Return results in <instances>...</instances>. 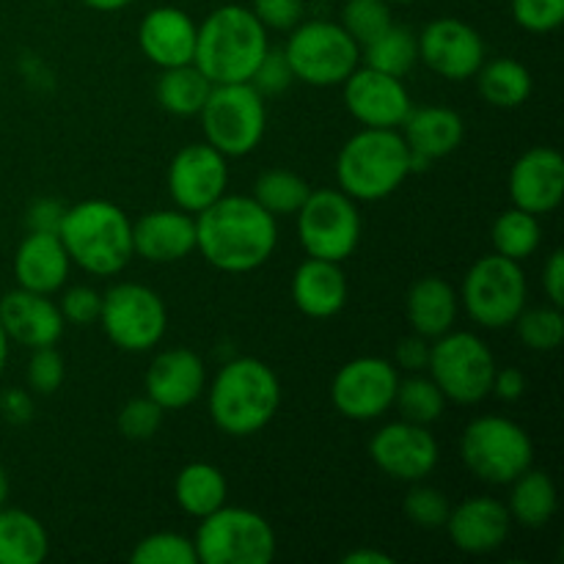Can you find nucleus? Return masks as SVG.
Instances as JSON below:
<instances>
[{"label":"nucleus","mask_w":564,"mask_h":564,"mask_svg":"<svg viewBox=\"0 0 564 564\" xmlns=\"http://www.w3.org/2000/svg\"><path fill=\"white\" fill-rule=\"evenodd\" d=\"M419 61L438 77L452 83L471 80L488 58L482 36L468 22L455 17H438L416 33Z\"/></svg>","instance_id":"dca6fc26"},{"label":"nucleus","mask_w":564,"mask_h":564,"mask_svg":"<svg viewBox=\"0 0 564 564\" xmlns=\"http://www.w3.org/2000/svg\"><path fill=\"white\" fill-rule=\"evenodd\" d=\"M474 77L482 99L494 108H521L532 97V72L516 58H485Z\"/></svg>","instance_id":"473e14b6"},{"label":"nucleus","mask_w":564,"mask_h":564,"mask_svg":"<svg viewBox=\"0 0 564 564\" xmlns=\"http://www.w3.org/2000/svg\"><path fill=\"white\" fill-rule=\"evenodd\" d=\"M198 119H202L204 141L218 149L224 158H246L257 152L268 132L264 97L251 83L213 86Z\"/></svg>","instance_id":"6e6552de"},{"label":"nucleus","mask_w":564,"mask_h":564,"mask_svg":"<svg viewBox=\"0 0 564 564\" xmlns=\"http://www.w3.org/2000/svg\"><path fill=\"white\" fill-rule=\"evenodd\" d=\"M411 176V149L400 130L361 127L336 154V185L356 202H383Z\"/></svg>","instance_id":"39448f33"},{"label":"nucleus","mask_w":564,"mask_h":564,"mask_svg":"<svg viewBox=\"0 0 564 564\" xmlns=\"http://www.w3.org/2000/svg\"><path fill=\"white\" fill-rule=\"evenodd\" d=\"M490 394H496L505 402H516L527 394V375L518 367H505L496 369L494 386H490Z\"/></svg>","instance_id":"603ef678"},{"label":"nucleus","mask_w":564,"mask_h":564,"mask_svg":"<svg viewBox=\"0 0 564 564\" xmlns=\"http://www.w3.org/2000/svg\"><path fill=\"white\" fill-rule=\"evenodd\" d=\"M400 132L411 154L433 165L435 160H444L457 152L466 138V121L457 110L444 108V105H427V108H411Z\"/></svg>","instance_id":"bb28decb"},{"label":"nucleus","mask_w":564,"mask_h":564,"mask_svg":"<svg viewBox=\"0 0 564 564\" xmlns=\"http://www.w3.org/2000/svg\"><path fill=\"white\" fill-rule=\"evenodd\" d=\"M490 240H494L496 253L507 259H523L534 257L543 242V226H540V215L527 213V209L510 207L494 220V229H490Z\"/></svg>","instance_id":"f704fd0d"},{"label":"nucleus","mask_w":564,"mask_h":564,"mask_svg":"<svg viewBox=\"0 0 564 564\" xmlns=\"http://www.w3.org/2000/svg\"><path fill=\"white\" fill-rule=\"evenodd\" d=\"M143 386L147 397H152L165 413L182 411L207 391V367L198 352L187 347H169L152 358Z\"/></svg>","instance_id":"aec40b11"},{"label":"nucleus","mask_w":564,"mask_h":564,"mask_svg":"<svg viewBox=\"0 0 564 564\" xmlns=\"http://www.w3.org/2000/svg\"><path fill=\"white\" fill-rule=\"evenodd\" d=\"M33 413V394L28 389H6L0 394V416L14 427L31 422Z\"/></svg>","instance_id":"3c124183"},{"label":"nucleus","mask_w":564,"mask_h":564,"mask_svg":"<svg viewBox=\"0 0 564 564\" xmlns=\"http://www.w3.org/2000/svg\"><path fill=\"white\" fill-rule=\"evenodd\" d=\"M198 25L187 11L176 6H158L147 11L138 25V47L160 69L193 64Z\"/></svg>","instance_id":"b1692460"},{"label":"nucleus","mask_w":564,"mask_h":564,"mask_svg":"<svg viewBox=\"0 0 564 564\" xmlns=\"http://www.w3.org/2000/svg\"><path fill=\"white\" fill-rule=\"evenodd\" d=\"M61 317L66 325H94L99 323V312H102V292H97L88 284H75L61 295L58 301Z\"/></svg>","instance_id":"49530a36"},{"label":"nucleus","mask_w":564,"mask_h":564,"mask_svg":"<svg viewBox=\"0 0 564 564\" xmlns=\"http://www.w3.org/2000/svg\"><path fill=\"white\" fill-rule=\"evenodd\" d=\"M50 554L47 529L36 516L0 507V564H42Z\"/></svg>","instance_id":"c756f323"},{"label":"nucleus","mask_w":564,"mask_h":564,"mask_svg":"<svg viewBox=\"0 0 564 564\" xmlns=\"http://www.w3.org/2000/svg\"><path fill=\"white\" fill-rule=\"evenodd\" d=\"M165 411L152 400V397H135V400L124 402L116 416V427L124 438L130 441H149L158 435V430L163 427Z\"/></svg>","instance_id":"79ce46f5"},{"label":"nucleus","mask_w":564,"mask_h":564,"mask_svg":"<svg viewBox=\"0 0 564 564\" xmlns=\"http://www.w3.org/2000/svg\"><path fill=\"white\" fill-rule=\"evenodd\" d=\"M9 496H11V479H9V471H6V468L0 466V507L9 505Z\"/></svg>","instance_id":"4d7b16f0"},{"label":"nucleus","mask_w":564,"mask_h":564,"mask_svg":"<svg viewBox=\"0 0 564 564\" xmlns=\"http://www.w3.org/2000/svg\"><path fill=\"white\" fill-rule=\"evenodd\" d=\"M341 562L345 564H391L394 562V556L386 554V551L358 549V551H350V554L341 556Z\"/></svg>","instance_id":"5fc2aeb1"},{"label":"nucleus","mask_w":564,"mask_h":564,"mask_svg":"<svg viewBox=\"0 0 564 564\" xmlns=\"http://www.w3.org/2000/svg\"><path fill=\"white\" fill-rule=\"evenodd\" d=\"M463 466L488 485H510L534 463L527 430L507 416L485 413L471 419L460 435Z\"/></svg>","instance_id":"0eeeda50"},{"label":"nucleus","mask_w":564,"mask_h":564,"mask_svg":"<svg viewBox=\"0 0 564 564\" xmlns=\"http://www.w3.org/2000/svg\"><path fill=\"white\" fill-rule=\"evenodd\" d=\"M292 303L312 319H330L347 303V275L341 262L328 259H303L292 273Z\"/></svg>","instance_id":"a878e982"},{"label":"nucleus","mask_w":564,"mask_h":564,"mask_svg":"<svg viewBox=\"0 0 564 564\" xmlns=\"http://www.w3.org/2000/svg\"><path fill=\"white\" fill-rule=\"evenodd\" d=\"M248 9L257 14L268 31H286L290 33L297 22L303 20V0H251Z\"/></svg>","instance_id":"de8ad7c7"},{"label":"nucleus","mask_w":564,"mask_h":564,"mask_svg":"<svg viewBox=\"0 0 564 564\" xmlns=\"http://www.w3.org/2000/svg\"><path fill=\"white\" fill-rule=\"evenodd\" d=\"M312 187L301 174L290 169H268L264 174L257 176L253 182L251 196L268 209L273 218H284V215H295L308 198Z\"/></svg>","instance_id":"c9c22d12"},{"label":"nucleus","mask_w":564,"mask_h":564,"mask_svg":"<svg viewBox=\"0 0 564 564\" xmlns=\"http://www.w3.org/2000/svg\"><path fill=\"white\" fill-rule=\"evenodd\" d=\"M394 22L389 0H347L341 6L339 25L358 42V47L372 42Z\"/></svg>","instance_id":"58836bf2"},{"label":"nucleus","mask_w":564,"mask_h":564,"mask_svg":"<svg viewBox=\"0 0 564 564\" xmlns=\"http://www.w3.org/2000/svg\"><path fill=\"white\" fill-rule=\"evenodd\" d=\"M154 91H158V102L165 113L191 119V116L202 113L204 102L213 91V83L196 64H182L160 72Z\"/></svg>","instance_id":"2f4dec72"},{"label":"nucleus","mask_w":564,"mask_h":564,"mask_svg":"<svg viewBox=\"0 0 564 564\" xmlns=\"http://www.w3.org/2000/svg\"><path fill=\"white\" fill-rule=\"evenodd\" d=\"M209 416L220 433L248 438L268 427L281 408V380L259 358H231L209 386Z\"/></svg>","instance_id":"f03ea898"},{"label":"nucleus","mask_w":564,"mask_h":564,"mask_svg":"<svg viewBox=\"0 0 564 564\" xmlns=\"http://www.w3.org/2000/svg\"><path fill=\"white\" fill-rule=\"evenodd\" d=\"M72 259L58 235L28 231L14 253V279L22 290L55 295L69 281Z\"/></svg>","instance_id":"393cba45"},{"label":"nucleus","mask_w":564,"mask_h":564,"mask_svg":"<svg viewBox=\"0 0 564 564\" xmlns=\"http://www.w3.org/2000/svg\"><path fill=\"white\" fill-rule=\"evenodd\" d=\"M72 264L88 275L110 279L132 262V220L124 209L105 198H86L66 207L58 229Z\"/></svg>","instance_id":"20e7f679"},{"label":"nucleus","mask_w":564,"mask_h":564,"mask_svg":"<svg viewBox=\"0 0 564 564\" xmlns=\"http://www.w3.org/2000/svg\"><path fill=\"white\" fill-rule=\"evenodd\" d=\"M279 248V218L253 196L226 193L196 215V251L220 273H253Z\"/></svg>","instance_id":"f257e3e1"},{"label":"nucleus","mask_w":564,"mask_h":564,"mask_svg":"<svg viewBox=\"0 0 564 564\" xmlns=\"http://www.w3.org/2000/svg\"><path fill=\"white\" fill-rule=\"evenodd\" d=\"M268 47V28L248 6H218L198 25L193 64L209 77L213 86L251 83Z\"/></svg>","instance_id":"7ed1b4c3"},{"label":"nucleus","mask_w":564,"mask_h":564,"mask_svg":"<svg viewBox=\"0 0 564 564\" xmlns=\"http://www.w3.org/2000/svg\"><path fill=\"white\" fill-rule=\"evenodd\" d=\"M176 505L185 516L191 518H207L209 512L220 510L229 499V482H226L224 471L213 463H187L174 482Z\"/></svg>","instance_id":"7c9ffc66"},{"label":"nucleus","mask_w":564,"mask_h":564,"mask_svg":"<svg viewBox=\"0 0 564 564\" xmlns=\"http://www.w3.org/2000/svg\"><path fill=\"white\" fill-rule=\"evenodd\" d=\"M83 3L94 11H105V14H110V11L127 9V6H132L135 0H83Z\"/></svg>","instance_id":"6e6d98bb"},{"label":"nucleus","mask_w":564,"mask_h":564,"mask_svg":"<svg viewBox=\"0 0 564 564\" xmlns=\"http://www.w3.org/2000/svg\"><path fill=\"white\" fill-rule=\"evenodd\" d=\"M446 532L463 554H494L507 543L512 529V518L505 501L494 496H471L452 507L446 518Z\"/></svg>","instance_id":"4be33fe9"},{"label":"nucleus","mask_w":564,"mask_h":564,"mask_svg":"<svg viewBox=\"0 0 564 564\" xmlns=\"http://www.w3.org/2000/svg\"><path fill=\"white\" fill-rule=\"evenodd\" d=\"M512 207L532 215L554 213L564 198V158L554 147L527 149L510 169Z\"/></svg>","instance_id":"6ab92c4d"},{"label":"nucleus","mask_w":564,"mask_h":564,"mask_svg":"<svg viewBox=\"0 0 564 564\" xmlns=\"http://www.w3.org/2000/svg\"><path fill=\"white\" fill-rule=\"evenodd\" d=\"M286 61L295 80L314 88L341 86L361 64V47L356 39L330 20H301L286 39Z\"/></svg>","instance_id":"1a4fd4ad"},{"label":"nucleus","mask_w":564,"mask_h":564,"mask_svg":"<svg viewBox=\"0 0 564 564\" xmlns=\"http://www.w3.org/2000/svg\"><path fill=\"white\" fill-rule=\"evenodd\" d=\"M402 512L419 529H444L452 505L444 490L424 482H411V490H408L405 501H402Z\"/></svg>","instance_id":"a19ab883"},{"label":"nucleus","mask_w":564,"mask_h":564,"mask_svg":"<svg viewBox=\"0 0 564 564\" xmlns=\"http://www.w3.org/2000/svg\"><path fill=\"white\" fill-rule=\"evenodd\" d=\"M9 350H11V341L9 336H6L3 325H0V375H3L6 364H9Z\"/></svg>","instance_id":"13d9d810"},{"label":"nucleus","mask_w":564,"mask_h":564,"mask_svg":"<svg viewBox=\"0 0 564 564\" xmlns=\"http://www.w3.org/2000/svg\"><path fill=\"white\" fill-rule=\"evenodd\" d=\"M389 3H391V6H394V3H400V6H405V3H416V0H389Z\"/></svg>","instance_id":"bf43d9fd"},{"label":"nucleus","mask_w":564,"mask_h":564,"mask_svg":"<svg viewBox=\"0 0 564 564\" xmlns=\"http://www.w3.org/2000/svg\"><path fill=\"white\" fill-rule=\"evenodd\" d=\"M66 378V364L64 356L58 352V347H36L31 350V358H28L25 367V383L31 394L50 397L64 386Z\"/></svg>","instance_id":"37998d69"},{"label":"nucleus","mask_w":564,"mask_h":564,"mask_svg":"<svg viewBox=\"0 0 564 564\" xmlns=\"http://www.w3.org/2000/svg\"><path fill=\"white\" fill-rule=\"evenodd\" d=\"M510 11L529 33H551L564 22V0H510Z\"/></svg>","instance_id":"c03bdc74"},{"label":"nucleus","mask_w":564,"mask_h":564,"mask_svg":"<svg viewBox=\"0 0 564 564\" xmlns=\"http://www.w3.org/2000/svg\"><path fill=\"white\" fill-rule=\"evenodd\" d=\"M457 295L474 323L499 330L510 328L518 314L527 308L529 281L521 262L494 251L468 268Z\"/></svg>","instance_id":"9d476101"},{"label":"nucleus","mask_w":564,"mask_h":564,"mask_svg":"<svg viewBox=\"0 0 564 564\" xmlns=\"http://www.w3.org/2000/svg\"><path fill=\"white\" fill-rule=\"evenodd\" d=\"M132 564H198L196 545L180 532H154L135 543Z\"/></svg>","instance_id":"ea45409f"},{"label":"nucleus","mask_w":564,"mask_h":564,"mask_svg":"<svg viewBox=\"0 0 564 564\" xmlns=\"http://www.w3.org/2000/svg\"><path fill=\"white\" fill-rule=\"evenodd\" d=\"M518 339L534 352H554L564 339V314L562 306H538L523 308L516 323Z\"/></svg>","instance_id":"4c0bfd02"},{"label":"nucleus","mask_w":564,"mask_h":564,"mask_svg":"<svg viewBox=\"0 0 564 564\" xmlns=\"http://www.w3.org/2000/svg\"><path fill=\"white\" fill-rule=\"evenodd\" d=\"M496 369L499 364L488 341L471 330L452 328L430 345V378L438 383L446 400L457 405H477L490 397Z\"/></svg>","instance_id":"9b49d317"},{"label":"nucleus","mask_w":564,"mask_h":564,"mask_svg":"<svg viewBox=\"0 0 564 564\" xmlns=\"http://www.w3.org/2000/svg\"><path fill=\"white\" fill-rule=\"evenodd\" d=\"M297 237L306 257L345 262L361 242V213L356 198L339 187L312 191L297 209Z\"/></svg>","instance_id":"f8f14e48"},{"label":"nucleus","mask_w":564,"mask_h":564,"mask_svg":"<svg viewBox=\"0 0 564 564\" xmlns=\"http://www.w3.org/2000/svg\"><path fill=\"white\" fill-rule=\"evenodd\" d=\"M99 323L119 350L147 352L163 341L169 330V308L152 286L119 281L102 295Z\"/></svg>","instance_id":"ddd939ff"},{"label":"nucleus","mask_w":564,"mask_h":564,"mask_svg":"<svg viewBox=\"0 0 564 564\" xmlns=\"http://www.w3.org/2000/svg\"><path fill=\"white\" fill-rule=\"evenodd\" d=\"M361 61L364 66H372V69L386 72V75L405 77L408 72L419 64L416 33H413L411 28L391 22L380 36H375L372 42L364 44Z\"/></svg>","instance_id":"72a5a7b5"},{"label":"nucleus","mask_w":564,"mask_h":564,"mask_svg":"<svg viewBox=\"0 0 564 564\" xmlns=\"http://www.w3.org/2000/svg\"><path fill=\"white\" fill-rule=\"evenodd\" d=\"M369 457L386 477L411 485L424 482L438 468L441 446L430 427L400 419L369 438Z\"/></svg>","instance_id":"2eb2a0df"},{"label":"nucleus","mask_w":564,"mask_h":564,"mask_svg":"<svg viewBox=\"0 0 564 564\" xmlns=\"http://www.w3.org/2000/svg\"><path fill=\"white\" fill-rule=\"evenodd\" d=\"M543 290L554 306H564V253L556 248L543 268Z\"/></svg>","instance_id":"864d4df0"},{"label":"nucleus","mask_w":564,"mask_h":564,"mask_svg":"<svg viewBox=\"0 0 564 564\" xmlns=\"http://www.w3.org/2000/svg\"><path fill=\"white\" fill-rule=\"evenodd\" d=\"M292 83H295V72H292L290 61H286L284 47H268V53L259 61L257 72H253L251 86L262 97H275V94H284Z\"/></svg>","instance_id":"a18cd8bd"},{"label":"nucleus","mask_w":564,"mask_h":564,"mask_svg":"<svg viewBox=\"0 0 564 564\" xmlns=\"http://www.w3.org/2000/svg\"><path fill=\"white\" fill-rule=\"evenodd\" d=\"M0 325H3L9 341L28 347V350L58 345L66 330L53 295H39V292L22 290V286L0 297Z\"/></svg>","instance_id":"412c9836"},{"label":"nucleus","mask_w":564,"mask_h":564,"mask_svg":"<svg viewBox=\"0 0 564 564\" xmlns=\"http://www.w3.org/2000/svg\"><path fill=\"white\" fill-rule=\"evenodd\" d=\"M345 105L352 119L361 127H383L400 130L405 116L411 113L413 99L405 80L372 66L358 64L345 83Z\"/></svg>","instance_id":"a211bd4d"},{"label":"nucleus","mask_w":564,"mask_h":564,"mask_svg":"<svg viewBox=\"0 0 564 564\" xmlns=\"http://www.w3.org/2000/svg\"><path fill=\"white\" fill-rule=\"evenodd\" d=\"M64 213L66 204L58 202V198H36V202H31V207L25 213L28 231H50V235H58Z\"/></svg>","instance_id":"09e8293b"},{"label":"nucleus","mask_w":564,"mask_h":564,"mask_svg":"<svg viewBox=\"0 0 564 564\" xmlns=\"http://www.w3.org/2000/svg\"><path fill=\"white\" fill-rule=\"evenodd\" d=\"M400 372L389 358L361 356L347 361L330 383V402L350 422H375L394 408Z\"/></svg>","instance_id":"4468645a"},{"label":"nucleus","mask_w":564,"mask_h":564,"mask_svg":"<svg viewBox=\"0 0 564 564\" xmlns=\"http://www.w3.org/2000/svg\"><path fill=\"white\" fill-rule=\"evenodd\" d=\"M132 251L152 264L182 262L196 251V215L185 209H154L132 224Z\"/></svg>","instance_id":"5701e85b"},{"label":"nucleus","mask_w":564,"mask_h":564,"mask_svg":"<svg viewBox=\"0 0 564 564\" xmlns=\"http://www.w3.org/2000/svg\"><path fill=\"white\" fill-rule=\"evenodd\" d=\"M430 345L433 341L424 339V336L411 334L405 339L397 341V350H394V367L405 369V372H427V364H430Z\"/></svg>","instance_id":"8fccbe9b"},{"label":"nucleus","mask_w":564,"mask_h":564,"mask_svg":"<svg viewBox=\"0 0 564 564\" xmlns=\"http://www.w3.org/2000/svg\"><path fill=\"white\" fill-rule=\"evenodd\" d=\"M446 402L449 400L438 389V383L422 372H411V378H400L394 394V408L400 411V419L424 424V427H430V424L444 416Z\"/></svg>","instance_id":"e433bc0d"},{"label":"nucleus","mask_w":564,"mask_h":564,"mask_svg":"<svg viewBox=\"0 0 564 564\" xmlns=\"http://www.w3.org/2000/svg\"><path fill=\"white\" fill-rule=\"evenodd\" d=\"M169 193L176 207L198 215L229 193V158L207 141L187 143L169 165Z\"/></svg>","instance_id":"f3484780"},{"label":"nucleus","mask_w":564,"mask_h":564,"mask_svg":"<svg viewBox=\"0 0 564 564\" xmlns=\"http://www.w3.org/2000/svg\"><path fill=\"white\" fill-rule=\"evenodd\" d=\"M560 496L551 474L540 468H527L521 477L510 482V499H507V512L512 523L523 529H543L549 527L551 518L556 516Z\"/></svg>","instance_id":"c85d7f7f"},{"label":"nucleus","mask_w":564,"mask_h":564,"mask_svg":"<svg viewBox=\"0 0 564 564\" xmlns=\"http://www.w3.org/2000/svg\"><path fill=\"white\" fill-rule=\"evenodd\" d=\"M457 314H460V295L441 275H424L408 290L405 317L413 334L424 336V339L433 341L449 334L457 323Z\"/></svg>","instance_id":"cd10ccee"},{"label":"nucleus","mask_w":564,"mask_h":564,"mask_svg":"<svg viewBox=\"0 0 564 564\" xmlns=\"http://www.w3.org/2000/svg\"><path fill=\"white\" fill-rule=\"evenodd\" d=\"M193 545L198 564H270L279 551V538L257 510L224 505L198 521Z\"/></svg>","instance_id":"423d86ee"}]
</instances>
